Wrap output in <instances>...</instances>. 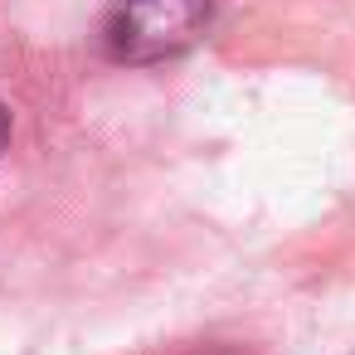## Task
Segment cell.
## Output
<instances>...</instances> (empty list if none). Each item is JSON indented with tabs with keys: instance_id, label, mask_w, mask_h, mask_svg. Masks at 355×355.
<instances>
[{
	"instance_id": "obj_2",
	"label": "cell",
	"mask_w": 355,
	"mask_h": 355,
	"mask_svg": "<svg viewBox=\"0 0 355 355\" xmlns=\"http://www.w3.org/2000/svg\"><path fill=\"white\" fill-rule=\"evenodd\" d=\"M6 141H10V112L0 107V151H6Z\"/></svg>"
},
{
	"instance_id": "obj_1",
	"label": "cell",
	"mask_w": 355,
	"mask_h": 355,
	"mask_svg": "<svg viewBox=\"0 0 355 355\" xmlns=\"http://www.w3.org/2000/svg\"><path fill=\"white\" fill-rule=\"evenodd\" d=\"M209 0H117L103 20V49L117 64H161L205 40Z\"/></svg>"
}]
</instances>
